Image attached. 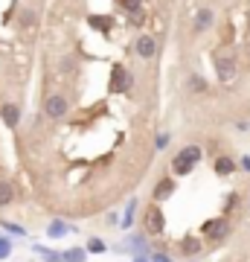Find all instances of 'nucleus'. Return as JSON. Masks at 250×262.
I'll return each mask as SVG.
<instances>
[{
  "mask_svg": "<svg viewBox=\"0 0 250 262\" xmlns=\"http://www.w3.org/2000/svg\"><path fill=\"white\" fill-rule=\"evenodd\" d=\"M143 230H146L148 236H160L166 230V215H163V210H160L157 204H151L146 213H143Z\"/></svg>",
  "mask_w": 250,
  "mask_h": 262,
  "instance_id": "1",
  "label": "nucleus"
},
{
  "mask_svg": "<svg viewBox=\"0 0 250 262\" xmlns=\"http://www.w3.org/2000/svg\"><path fill=\"white\" fill-rule=\"evenodd\" d=\"M230 233V222L227 219H210L201 225V236H207V242H224Z\"/></svg>",
  "mask_w": 250,
  "mask_h": 262,
  "instance_id": "2",
  "label": "nucleus"
},
{
  "mask_svg": "<svg viewBox=\"0 0 250 262\" xmlns=\"http://www.w3.org/2000/svg\"><path fill=\"white\" fill-rule=\"evenodd\" d=\"M67 111H70V105H67L64 96H58V94L47 96V102H44V114L50 117V120H64Z\"/></svg>",
  "mask_w": 250,
  "mask_h": 262,
  "instance_id": "3",
  "label": "nucleus"
},
{
  "mask_svg": "<svg viewBox=\"0 0 250 262\" xmlns=\"http://www.w3.org/2000/svg\"><path fill=\"white\" fill-rule=\"evenodd\" d=\"M131 84H134V79H131L128 70H125L122 64H113V70H111V91H117V94H125Z\"/></svg>",
  "mask_w": 250,
  "mask_h": 262,
  "instance_id": "4",
  "label": "nucleus"
},
{
  "mask_svg": "<svg viewBox=\"0 0 250 262\" xmlns=\"http://www.w3.org/2000/svg\"><path fill=\"white\" fill-rule=\"evenodd\" d=\"M215 70H218V79H221V82H233V76H236V58L218 56L215 58Z\"/></svg>",
  "mask_w": 250,
  "mask_h": 262,
  "instance_id": "5",
  "label": "nucleus"
},
{
  "mask_svg": "<svg viewBox=\"0 0 250 262\" xmlns=\"http://www.w3.org/2000/svg\"><path fill=\"white\" fill-rule=\"evenodd\" d=\"M134 50H137L140 58H151L154 53H157V41H154V35H140L137 44H134Z\"/></svg>",
  "mask_w": 250,
  "mask_h": 262,
  "instance_id": "6",
  "label": "nucleus"
},
{
  "mask_svg": "<svg viewBox=\"0 0 250 262\" xmlns=\"http://www.w3.org/2000/svg\"><path fill=\"white\" fill-rule=\"evenodd\" d=\"M0 117H3V122H6V125H9V128H18V122H20V108L18 105H3V108H0Z\"/></svg>",
  "mask_w": 250,
  "mask_h": 262,
  "instance_id": "7",
  "label": "nucleus"
},
{
  "mask_svg": "<svg viewBox=\"0 0 250 262\" xmlns=\"http://www.w3.org/2000/svg\"><path fill=\"white\" fill-rule=\"evenodd\" d=\"M213 24H215L213 9H198V12H195V29H198V32H204V29L213 27Z\"/></svg>",
  "mask_w": 250,
  "mask_h": 262,
  "instance_id": "8",
  "label": "nucleus"
},
{
  "mask_svg": "<svg viewBox=\"0 0 250 262\" xmlns=\"http://www.w3.org/2000/svg\"><path fill=\"white\" fill-rule=\"evenodd\" d=\"M233 169H236V163H233V158L230 155H218L215 158V175H233Z\"/></svg>",
  "mask_w": 250,
  "mask_h": 262,
  "instance_id": "9",
  "label": "nucleus"
},
{
  "mask_svg": "<svg viewBox=\"0 0 250 262\" xmlns=\"http://www.w3.org/2000/svg\"><path fill=\"white\" fill-rule=\"evenodd\" d=\"M172 192H175V181H172V178H163L157 187H154V201H166Z\"/></svg>",
  "mask_w": 250,
  "mask_h": 262,
  "instance_id": "10",
  "label": "nucleus"
},
{
  "mask_svg": "<svg viewBox=\"0 0 250 262\" xmlns=\"http://www.w3.org/2000/svg\"><path fill=\"white\" fill-rule=\"evenodd\" d=\"M172 169H175V175H180V178H184V175H189V172L195 169V163H192V160H186L184 155H177V158L172 160Z\"/></svg>",
  "mask_w": 250,
  "mask_h": 262,
  "instance_id": "11",
  "label": "nucleus"
},
{
  "mask_svg": "<svg viewBox=\"0 0 250 262\" xmlns=\"http://www.w3.org/2000/svg\"><path fill=\"white\" fill-rule=\"evenodd\" d=\"M67 233H73V227L64 225V222H53V225L47 227V236H50V239H61V236H67Z\"/></svg>",
  "mask_w": 250,
  "mask_h": 262,
  "instance_id": "12",
  "label": "nucleus"
},
{
  "mask_svg": "<svg viewBox=\"0 0 250 262\" xmlns=\"http://www.w3.org/2000/svg\"><path fill=\"white\" fill-rule=\"evenodd\" d=\"M180 251H184L186 256H195V253L201 251V242H198L195 236H184V239H180Z\"/></svg>",
  "mask_w": 250,
  "mask_h": 262,
  "instance_id": "13",
  "label": "nucleus"
},
{
  "mask_svg": "<svg viewBox=\"0 0 250 262\" xmlns=\"http://www.w3.org/2000/svg\"><path fill=\"white\" fill-rule=\"evenodd\" d=\"M15 201V189H12L9 181H0V207H6Z\"/></svg>",
  "mask_w": 250,
  "mask_h": 262,
  "instance_id": "14",
  "label": "nucleus"
},
{
  "mask_svg": "<svg viewBox=\"0 0 250 262\" xmlns=\"http://www.w3.org/2000/svg\"><path fill=\"white\" fill-rule=\"evenodd\" d=\"M32 251L41 253V259H44V262H64V259H61V253L50 251V248H44V245H32Z\"/></svg>",
  "mask_w": 250,
  "mask_h": 262,
  "instance_id": "15",
  "label": "nucleus"
},
{
  "mask_svg": "<svg viewBox=\"0 0 250 262\" xmlns=\"http://www.w3.org/2000/svg\"><path fill=\"white\" fill-rule=\"evenodd\" d=\"M84 251H87V253H105V251H108V245H105L99 236H90L87 245H84Z\"/></svg>",
  "mask_w": 250,
  "mask_h": 262,
  "instance_id": "16",
  "label": "nucleus"
},
{
  "mask_svg": "<svg viewBox=\"0 0 250 262\" xmlns=\"http://www.w3.org/2000/svg\"><path fill=\"white\" fill-rule=\"evenodd\" d=\"M84 256H87L84 248H70V251L61 253V259H64V262H84Z\"/></svg>",
  "mask_w": 250,
  "mask_h": 262,
  "instance_id": "17",
  "label": "nucleus"
},
{
  "mask_svg": "<svg viewBox=\"0 0 250 262\" xmlns=\"http://www.w3.org/2000/svg\"><path fill=\"white\" fill-rule=\"evenodd\" d=\"M87 24H90L93 29H99V32H108L113 20L111 18H99V15H90V18H87Z\"/></svg>",
  "mask_w": 250,
  "mask_h": 262,
  "instance_id": "18",
  "label": "nucleus"
},
{
  "mask_svg": "<svg viewBox=\"0 0 250 262\" xmlns=\"http://www.w3.org/2000/svg\"><path fill=\"white\" fill-rule=\"evenodd\" d=\"M134 210H137V201H131V204H128V210H125V215H122V225L120 227H125V230H128V227L134 225Z\"/></svg>",
  "mask_w": 250,
  "mask_h": 262,
  "instance_id": "19",
  "label": "nucleus"
},
{
  "mask_svg": "<svg viewBox=\"0 0 250 262\" xmlns=\"http://www.w3.org/2000/svg\"><path fill=\"white\" fill-rule=\"evenodd\" d=\"M239 201H241V195H239V192H230V195L224 198V213H233V210L239 207Z\"/></svg>",
  "mask_w": 250,
  "mask_h": 262,
  "instance_id": "20",
  "label": "nucleus"
},
{
  "mask_svg": "<svg viewBox=\"0 0 250 262\" xmlns=\"http://www.w3.org/2000/svg\"><path fill=\"white\" fill-rule=\"evenodd\" d=\"M180 155H184L186 160H192V163H198V160H201V146H186V149L180 151Z\"/></svg>",
  "mask_w": 250,
  "mask_h": 262,
  "instance_id": "21",
  "label": "nucleus"
},
{
  "mask_svg": "<svg viewBox=\"0 0 250 262\" xmlns=\"http://www.w3.org/2000/svg\"><path fill=\"white\" fill-rule=\"evenodd\" d=\"M189 88H192L195 94H201V91H207V79H201V76H189Z\"/></svg>",
  "mask_w": 250,
  "mask_h": 262,
  "instance_id": "22",
  "label": "nucleus"
},
{
  "mask_svg": "<svg viewBox=\"0 0 250 262\" xmlns=\"http://www.w3.org/2000/svg\"><path fill=\"white\" fill-rule=\"evenodd\" d=\"M3 225V230H9V233H15V236H27V230L20 225H15V222H0Z\"/></svg>",
  "mask_w": 250,
  "mask_h": 262,
  "instance_id": "23",
  "label": "nucleus"
},
{
  "mask_svg": "<svg viewBox=\"0 0 250 262\" xmlns=\"http://www.w3.org/2000/svg\"><path fill=\"white\" fill-rule=\"evenodd\" d=\"M12 253V242L6 239V236H0V259H6Z\"/></svg>",
  "mask_w": 250,
  "mask_h": 262,
  "instance_id": "24",
  "label": "nucleus"
},
{
  "mask_svg": "<svg viewBox=\"0 0 250 262\" xmlns=\"http://www.w3.org/2000/svg\"><path fill=\"white\" fill-rule=\"evenodd\" d=\"M117 3H120L122 9H128V12H131V15H134V12H137V9H140V0H117Z\"/></svg>",
  "mask_w": 250,
  "mask_h": 262,
  "instance_id": "25",
  "label": "nucleus"
},
{
  "mask_svg": "<svg viewBox=\"0 0 250 262\" xmlns=\"http://www.w3.org/2000/svg\"><path fill=\"white\" fill-rule=\"evenodd\" d=\"M169 146V134H160L157 137V149H166Z\"/></svg>",
  "mask_w": 250,
  "mask_h": 262,
  "instance_id": "26",
  "label": "nucleus"
},
{
  "mask_svg": "<svg viewBox=\"0 0 250 262\" xmlns=\"http://www.w3.org/2000/svg\"><path fill=\"white\" fill-rule=\"evenodd\" d=\"M151 262H172L166 253H151Z\"/></svg>",
  "mask_w": 250,
  "mask_h": 262,
  "instance_id": "27",
  "label": "nucleus"
},
{
  "mask_svg": "<svg viewBox=\"0 0 250 262\" xmlns=\"http://www.w3.org/2000/svg\"><path fill=\"white\" fill-rule=\"evenodd\" d=\"M134 262H151V259H146V256H134Z\"/></svg>",
  "mask_w": 250,
  "mask_h": 262,
  "instance_id": "28",
  "label": "nucleus"
},
{
  "mask_svg": "<svg viewBox=\"0 0 250 262\" xmlns=\"http://www.w3.org/2000/svg\"><path fill=\"white\" fill-rule=\"evenodd\" d=\"M247 204H250V201H247Z\"/></svg>",
  "mask_w": 250,
  "mask_h": 262,
  "instance_id": "29",
  "label": "nucleus"
},
{
  "mask_svg": "<svg viewBox=\"0 0 250 262\" xmlns=\"http://www.w3.org/2000/svg\"><path fill=\"white\" fill-rule=\"evenodd\" d=\"M247 44H250V41H247Z\"/></svg>",
  "mask_w": 250,
  "mask_h": 262,
  "instance_id": "30",
  "label": "nucleus"
}]
</instances>
